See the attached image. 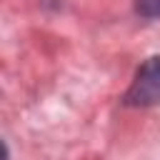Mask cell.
I'll return each mask as SVG.
<instances>
[{
  "instance_id": "cell-1",
  "label": "cell",
  "mask_w": 160,
  "mask_h": 160,
  "mask_svg": "<svg viewBox=\"0 0 160 160\" xmlns=\"http://www.w3.org/2000/svg\"><path fill=\"white\" fill-rule=\"evenodd\" d=\"M125 102L135 108L160 105V58H150L140 65L130 90L125 92Z\"/></svg>"
},
{
  "instance_id": "cell-2",
  "label": "cell",
  "mask_w": 160,
  "mask_h": 160,
  "mask_svg": "<svg viewBox=\"0 0 160 160\" xmlns=\"http://www.w3.org/2000/svg\"><path fill=\"white\" fill-rule=\"evenodd\" d=\"M135 10L142 18H160V0H135Z\"/></svg>"
}]
</instances>
